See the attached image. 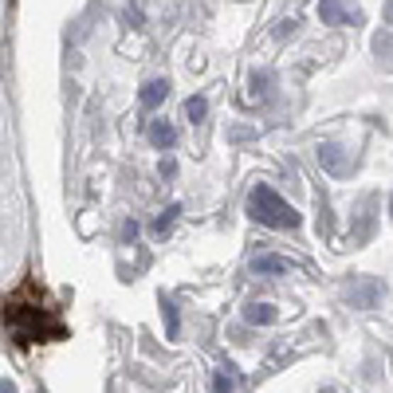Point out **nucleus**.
<instances>
[{
	"instance_id": "1",
	"label": "nucleus",
	"mask_w": 393,
	"mask_h": 393,
	"mask_svg": "<svg viewBox=\"0 0 393 393\" xmlns=\"http://www.w3.org/2000/svg\"><path fill=\"white\" fill-rule=\"evenodd\" d=\"M35 295V283H24L16 295H9L4 303V323H9V334L16 346H28V342H48V338H60L63 323L52 315V307H43Z\"/></svg>"
},
{
	"instance_id": "2",
	"label": "nucleus",
	"mask_w": 393,
	"mask_h": 393,
	"mask_svg": "<svg viewBox=\"0 0 393 393\" xmlns=\"http://www.w3.org/2000/svg\"><path fill=\"white\" fill-rule=\"evenodd\" d=\"M248 213H252V221L267 224V228H299V213H295L272 185L252 189L248 193Z\"/></svg>"
},
{
	"instance_id": "3",
	"label": "nucleus",
	"mask_w": 393,
	"mask_h": 393,
	"mask_svg": "<svg viewBox=\"0 0 393 393\" xmlns=\"http://www.w3.org/2000/svg\"><path fill=\"white\" fill-rule=\"evenodd\" d=\"M319 20L323 24H362V9L350 0H319Z\"/></svg>"
},
{
	"instance_id": "4",
	"label": "nucleus",
	"mask_w": 393,
	"mask_h": 393,
	"mask_svg": "<svg viewBox=\"0 0 393 393\" xmlns=\"http://www.w3.org/2000/svg\"><path fill=\"white\" fill-rule=\"evenodd\" d=\"M319 162H323V170L331 173V177H346V173L354 170L350 150H342L338 142H323V145H319Z\"/></svg>"
},
{
	"instance_id": "5",
	"label": "nucleus",
	"mask_w": 393,
	"mask_h": 393,
	"mask_svg": "<svg viewBox=\"0 0 393 393\" xmlns=\"http://www.w3.org/2000/svg\"><path fill=\"white\" fill-rule=\"evenodd\" d=\"M382 295H385V283L374 279V275H366V279H358L350 287V303H354V307H362V311L377 307V303H382Z\"/></svg>"
},
{
	"instance_id": "6",
	"label": "nucleus",
	"mask_w": 393,
	"mask_h": 393,
	"mask_svg": "<svg viewBox=\"0 0 393 393\" xmlns=\"http://www.w3.org/2000/svg\"><path fill=\"white\" fill-rule=\"evenodd\" d=\"M252 272L256 275H291V272H299V264L287 256H256L252 260Z\"/></svg>"
},
{
	"instance_id": "7",
	"label": "nucleus",
	"mask_w": 393,
	"mask_h": 393,
	"mask_svg": "<svg viewBox=\"0 0 393 393\" xmlns=\"http://www.w3.org/2000/svg\"><path fill=\"white\" fill-rule=\"evenodd\" d=\"M145 138H150V145H157V150H170V145L177 142V130H173V122L154 118V122H150V130H145Z\"/></svg>"
},
{
	"instance_id": "8",
	"label": "nucleus",
	"mask_w": 393,
	"mask_h": 393,
	"mask_svg": "<svg viewBox=\"0 0 393 393\" xmlns=\"http://www.w3.org/2000/svg\"><path fill=\"white\" fill-rule=\"evenodd\" d=\"M165 94H170V79H150V83L142 87V94H138V99H142L145 111H154V106L165 103Z\"/></svg>"
},
{
	"instance_id": "9",
	"label": "nucleus",
	"mask_w": 393,
	"mask_h": 393,
	"mask_svg": "<svg viewBox=\"0 0 393 393\" xmlns=\"http://www.w3.org/2000/svg\"><path fill=\"white\" fill-rule=\"evenodd\" d=\"M275 315H279V311H275L272 303H248V307H244V323H252V326L275 323Z\"/></svg>"
},
{
	"instance_id": "10",
	"label": "nucleus",
	"mask_w": 393,
	"mask_h": 393,
	"mask_svg": "<svg viewBox=\"0 0 393 393\" xmlns=\"http://www.w3.org/2000/svg\"><path fill=\"white\" fill-rule=\"evenodd\" d=\"M162 315H165V338H177V334H181L177 303H173V299H162Z\"/></svg>"
},
{
	"instance_id": "11",
	"label": "nucleus",
	"mask_w": 393,
	"mask_h": 393,
	"mask_svg": "<svg viewBox=\"0 0 393 393\" xmlns=\"http://www.w3.org/2000/svg\"><path fill=\"white\" fill-rule=\"evenodd\" d=\"M209 114V103L201 99V94H193V99H185V118L189 122H201Z\"/></svg>"
},
{
	"instance_id": "12",
	"label": "nucleus",
	"mask_w": 393,
	"mask_h": 393,
	"mask_svg": "<svg viewBox=\"0 0 393 393\" xmlns=\"http://www.w3.org/2000/svg\"><path fill=\"white\" fill-rule=\"evenodd\" d=\"M272 94V75L267 71H256L252 75V99H267Z\"/></svg>"
},
{
	"instance_id": "13",
	"label": "nucleus",
	"mask_w": 393,
	"mask_h": 393,
	"mask_svg": "<svg viewBox=\"0 0 393 393\" xmlns=\"http://www.w3.org/2000/svg\"><path fill=\"white\" fill-rule=\"evenodd\" d=\"M177 213H181V205H170L162 216H157V221H154V232H157V236H165V232L173 228V221H177Z\"/></svg>"
},
{
	"instance_id": "14",
	"label": "nucleus",
	"mask_w": 393,
	"mask_h": 393,
	"mask_svg": "<svg viewBox=\"0 0 393 393\" xmlns=\"http://www.w3.org/2000/svg\"><path fill=\"white\" fill-rule=\"evenodd\" d=\"M232 389H236V377L224 374V370H216L213 374V393H232Z\"/></svg>"
},
{
	"instance_id": "15",
	"label": "nucleus",
	"mask_w": 393,
	"mask_h": 393,
	"mask_svg": "<svg viewBox=\"0 0 393 393\" xmlns=\"http://www.w3.org/2000/svg\"><path fill=\"white\" fill-rule=\"evenodd\" d=\"M157 173H162V177H177V162H173V157H162Z\"/></svg>"
},
{
	"instance_id": "16",
	"label": "nucleus",
	"mask_w": 393,
	"mask_h": 393,
	"mask_svg": "<svg viewBox=\"0 0 393 393\" xmlns=\"http://www.w3.org/2000/svg\"><path fill=\"white\" fill-rule=\"evenodd\" d=\"M374 52L389 55V52H393V35H377V40H374Z\"/></svg>"
},
{
	"instance_id": "17",
	"label": "nucleus",
	"mask_w": 393,
	"mask_h": 393,
	"mask_svg": "<svg viewBox=\"0 0 393 393\" xmlns=\"http://www.w3.org/2000/svg\"><path fill=\"white\" fill-rule=\"evenodd\" d=\"M0 393H16V385H12V382H4V385H0Z\"/></svg>"
},
{
	"instance_id": "18",
	"label": "nucleus",
	"mask_w": 393,
	"mask_h": 393,
	"mask_svg": "<svg viewBox=\"0 0 393 393\" xmlns=\"http://www.w3.org/2000/svg\"><path fill=\"white\" fill-rule=\"evenodd\" d=\"M389 216H393V196H389Z\"/></svg>"
},
{
	"instance_id": "19",
	"label": "nucleus",
	"mask_w": 393,
	"mask_h": 393,
	"mask_svg": "<svg viewBox=\"0 0 393 393\" xmlns=\"http://www.w3.org/2000/svg\"><path fill=\"white\" fill-rule=\"evenodd\" d=\"M323 393H334V389H323Z\"/></svg>"
}]
</instances>
